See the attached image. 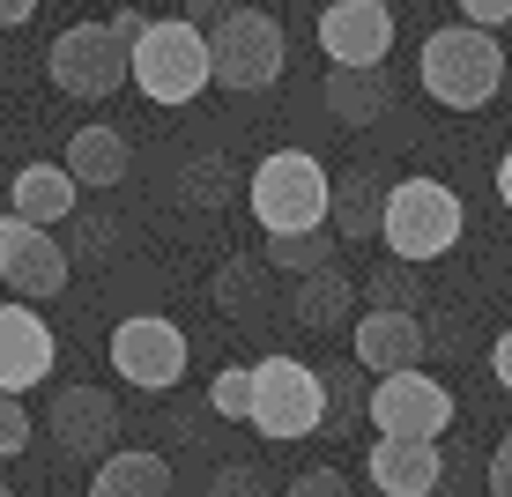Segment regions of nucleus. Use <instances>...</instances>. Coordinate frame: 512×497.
<instances>
[{"instance_id":"obj_2","label":"nucleus","mask_w":512,"mask_h":497,"mask_svg":"<svg viewBox=\"0 0 512 497\" xmlns=\"http://www.w3.org/2000/svg\"><path fill=\"white\" fill-rule=\"evenodd\" d=\"M245 201H253V223L268 230V238H297V230H327L334 179H327V164L312 149H275V156H260Z\"/></svg>"},{"instance_id":"obj_20","label":"nucleus","mask_w":512,"mask_h":497,"mask_svg":"<svg viewBox=\"0 0 512 497\" xmlns=\"http://www.w3.org/2000/svg\"><path fill=\"white\" fill-rule=\"evenodd\" d=\"M60 164H67V179H75V186H119V179H127V134H119V127H82L75 141H67V156H60Z\"/></svg>"},{"instance_id":"obj_31","label":"nucleus","mask_w":512,"mask_h":497,"mask_svg":"<svg viewBox=\"0 0 512 497\" xmlns=\"http://www.w3.org/2000/svg\"><path fill=\"white\" fill-rule=\"evenodd\" d=\"M461 23H475V30H505V23H512V0H461Z\"/></svg>"},{"instance_id":"obj_26","label":"nucleus","mask_w":512,"mask_h":497,"mask_svg":"<svg viewBox=\"0 0 512 497\" xmlns=\"http://www.w3.org/2000/svg\"><path fill=\"white\" fill-rule=\"evenodd\" d=\"M320 379H327V423H349L357 416V394H372V386H357V364H334Z\"/></svg>"},{"instance_id":"obj_4","label":"nucleus","mask_w":512,"mask_h":497,"mask_svg":"<svg viewBox=\"0 0 512 497\" xmlns=\"http://www.w3.org/2000/svg\"><path fill=\"white\" fill-rule=\"evenodd\" d=\"M461 193H453L446 179H394L386 186V253L409 260V268H423V260H446L453 245H461Z\"/></svg>"},{"instance_id":"obj_23","label":"nucleus","mask_w":512,"mask_h":497,"mask_svg":"<svg viewBox=\"0 0 512 497\" xmlns=\"http://www.w3.org/2000/svg\"><path fill=\"white\" fill-rule=\"evenodd\" d=\"M364 297H372V312H416V268L386 260V268L364 275Z\"/></svg>"},{"instance_id":"obj_36","label":"nucleus","mask_w":512,"mask_h":497,"mask_svg":"<svg viewBox=\"0 0 512 497\" xmlns=\"http://www.w3.org/2000/svg\"><path fill=\"white\" fill-rule=\"evenodd\" d=\"M38 15V0H0V30H15V23H30Z\"/></svg>"},{"instance_id":"obj_34","label":"nucleus","mask_w":512,"mask_h":497,"mask_svg":"<svg viewBox=\"0 0 512 497\" xmlns=\"http://www.w3.org/2000/svg\"><path fill=\"white\" fill-rule=\"evenodd\" d=\"M104 23H112L119 38H127V52H134V45H141V30H149V15H141V8H119V15H104Z\"/></svg>"},{"instance_id":"obj_17","label":"nucleus","mask_w":512,"mask_h":497,"mask_svg":"<svg viewBox=\"0 0 512 497\" xmlns=\"http://www.w3.org/2000/svg\"><path fill=\"white\" fill-rule=\"evenodd\" d=\"M320 97H327V112L342 119V127H379V119L394 112V82H386V67H334Z\"/></svg>"},{"instance_id":"obj_6","label":"nucleus","mask_w":512,"mask_h":497,"mask_svg":"<svg viewBox=\"0 0 512 497\" xmlns=\"http://www.w3.org/2000/svg\"><path fill=\"white\" fill-rule=\"evenodd\" d=\"M208 60H216V82L231 97H253V90H275L282 82L290 45H282V23L268 8H231L216 30H208Z\"/></svg>"},{"instance_id":"obj_13","label":"nucleus","mask_w":512,"mask_h":497,"mask_svg":"<svg viewBox=\"0 0 512 497\" xmlns=\"http://www.w3.org/2000/svg\"><path fill=\"white\" fill-rule=\"evenodd\" d=\"M52 379V327L30 305H0V394H38Z\"/></svg>"},{"instance_id":"obj_25","label":"nucleus","mask_w":512,"mask_h":497,"mask_svg":"<svg viewBox=\"0 0 512 497\" xmlns=\"http://www.w3.org/2000/svg\"><path fill=\"white\" fill-rule=\"evenodd\" d=\"M208 408L216 416H253V364H223L216 386H208Z\"/></svg>"},{"instance_id":"obj_33","label":"nucleus","mask_w":512,"mask_h":497,"mask_svg":"<svg viewBox=\"0 0 512 497\" xmlns=\"http://www.w3.org/2000/svg\"><path fill=\"white\" fill-rule=\"evenodd\" d=\"M238 0H186V23H201V30H216L223 15H231Z\"/></svg>"},{"instance_id":"obj_8","label":"nucleus","mask_w":512,"mask_h":497,"mask_svg":"<svg viewBox=\"0 0 512 497\" xmlns=\"http://www.w3.org/2000/svg\"><path fill=\"white\" fill-rule=\"evenodd\" d=\"M186 327L164 312H134L112 327V371L127 386H141V394H171V386L186 379Z\"/></svg>"},{"instance_id":"obj_29","label":"nucleus","mask_w":512,"mask_h":497,"mask_svg":"<svg viewBox=\"0 0 512 497\" xmlns=\"http://www.w3.org/2000/svg\"><path fill=\"white\" fill-rule=\"evenodd\" d=\"M208 497H268V475H260L253 460H231V468H216Z\"/></svg>"},{"instance_id":"obj_15","label":"nucleus","mask_w":512,"mask_h":497,"mask_svg":"<svg viewBox=\"0 0 512 497\" xmlns=\"http://www.w3.org/2000/svg\"><path fill=\"white\" fill-rule=\"evenodd\" d=\"M357 364L372 371V379L423 371V327H416V312H364L357 319Z\"/></svg>"},{"instance_id":"obj_21","label":"nucleus","mask_w":512,"mask_h":497,"mask_svg":"<svg viewBox=\"0 0 512 497\" xmlns=\"http://www.w3.org/2000/svg\"><path fill=\"white\" fill-rule=\"evenodd\" d=\"M290 305H297V319H305L312 334H334L349 312H357V282H349V275H334V268H320V275H305V282H297V297H290Z\"/></svg>"},{"instance_id":"obj_12","label":"nucleus","mask_w":512,"mask_h":497,"mask_svg":"<svg viewBox=\"0 0 512 497\" xmlns=\"http://www.w3.org/2000/svg\"><path fill=\"white\" fill-rule=\"evenodd\" d=\"M320 52L334 67H386V52H394V8L386 0H327Z\"/></svg>"},{"instance_id":"obj_14","label":"nucleus","mask_w":512,"mask_h":497,"mask_svg":"<svg viewBox=\"0 0 512 497\" xmlns=\"http://www.w3.org/2000/svg\"><path fill=\"white\" fill-rule=\"evenodd\" d=\"M364 475L379 497H431L446 483V453H438V438H372Z\"/></svg>"},{"instance_id":"obj_10","label":"nucleus","mask_w":512,"mask_h":497,"mask_svg":"<svg viewBox=\"0 0 512 497\" xmlns=\"http://www.w3.org/2000/svg\"><path fill=\"white\" fill-rule=\"evenodd\" d=\"M0 282L15 290V305H38V297L67 290V253L60 238L23 216H0Z\"/></svg>"},{"instance_id":"obj_38","label":"nucleus","mask_w":512,"mask_h":497,"mask_svg":"<svg viewBox=\"0 0 512 497\" xmlns=\"http://www.w3.org/2000/svg\"><path fill=\"white\" fill-rule=\"evenodd\" d=\"M0 497H15V490H0Z\"/></svg>"},{"instance_id":"obj_5","label":"nucleus","mask_w":512,"mask_h":497,"mask_svg":"<svg viewBox=\"0 0 512 497\" xmlns=\"http://www.w3.org/2000/svg\"><path fill=\"white\" fill-rule=\"evenodd\" d=\"M245 423H253L260 438H275V446L327 431V379L312 364H297V357H260L253 364V416Z\"/></svg>"},{"instance_id":"obj_30","label":"nucleus","mask_w":512,"mask_h":497,"mask_svg":"<svg viewBox=\"0 0 512 497\" xmlns=\"http://www.w3.org/2000/svg\"><path fill=\"white\" fill-rule=\"evenodd\" d=\"M282 497H349V483H342L334 468H305V475H297V483L282 490Z\"/></svg>"},{"instance_id":"obj_1","label":"nucleus","mask_w":512,"mask_h":497,"mask_svg":"<svg viewBox=\"0 0 512 497\" xmlns=\"http://www.w3.org/2000/svg\"><path fill=\"white\" fill-rule=\"evenodd\" d=\"M416 75H423V90L446 104V112H483V104L505 90V45H498V30L446 23V30L423 38Z\"/></svg>"},{"instance_id":"obj_22","label":"nucleus","mask_w":512,"mask_h":497,"mask_svg":"<svg viewBox=\"0 0 512 497\" xmlns=\"http://www.w3.org/2000/svg\"><path fill=\"white\" fill-rule=\"evenodd\" d=\"M327 260H334V223H327V230H297V238H268V268H275V275H297V282H305V275H320Z\"/></svg>"},{"instance_id":"obj_27","label":"nucleus","mask_w":512,"mask_h":497,"mask_svg":"<svg viewBox=\"0 0 512 497\" xmlns=\"http://www.w3.org/2000/svg\"><path fill=\"white\" fill-rule=\"evenodd\" d=\"M30 431H38V423H30V408L15 401V394H0V460H23V453H30Z\"/></svg>"},{"instance_id":"obj_16","label":"nucleus","mask_w":512,"mask_h":497,"mask_svg":"<svg viewBox=\"0 0 512 497\" xmlns=\"http://www.w3.org/2000/svg\"><path fill=\"white\" fill-rule=\"evenodd\" d=\"M75 193L82 186L67 179V164H23V171H15V186H8V216L52 230V223L75 216Z\"/></svg>"},{"instance_id":"obj_3","label":"nucleus","mask_w":512,"mask_h":497,"mask_svg":"<svg viewBox=\"0 0 512 497\" xmlns=\"http://www.w3.org/2000/svg\"><path fill=\"white\" fill-rule=\"evenodd\" d=\"M216 82V60H208V30L186 23V15H149L134 45V90L149 104H193Z\"/></svg>"},{"instance_id":"obj_7","label":"nucleus","mask_w":512,"mask_h":497,"mask_svg":"<svg viewBox=\"0 0 512 497\" xmlns=\"http://www.w3.org/2000/svg\"><path fill=\"white\" fill-rule=\"evenodd\" d=\"M45 75L60 97H119V82H134V52L112 23H67L45 52Z\"/></svg>"},{"instance_id":"obj_28","label":"nucleus","mask_w":512,"mask_h":497,"mask_svg":"<svg viewBox=\"0 0 512 497\" xmlns=\"http://www.w3.org/2000/svg\"><path fill=\"white\" fill-rule=\"evenodd\" d=\"M186 193H193L201 208H216L223 193H231V179H223V156H216V149H201V156H193V179H186Z\"/></svg>"},{"instance_id":"obj_37","label":"nucleus","mask_w":512,"mask_h":497,"mask_svg":"<svg viewBox=\"0 0 512 497\" xmlns=\"http://www.w3.org/2000/svg\"><path fill=\"white\" fill-rule=\"evenodd\" d=\"M498 201H505V208H512V149H505V156H498Z\"/></svg>"},{"instance_id":"obj_35","label":"nucleus","mask_w":512,"mask_h":497,"mask_svg":"<svg viewBox=\"0 0 512 497\" xmlns=\"http://www.w3.org/2000/svg\"><path fill=\"white\" fill-rule=\"evenodd\" d=\"M490 371H498V386L512 394V327L498 334V342H490Z\"/></svg>"},{"instance_id":"obj_9","label":"nucleus","mask_w":512,"mask_h":497,"mask_svg":"<svg viewBox=\"0 0 512 497\" xmlns=\"http://www.w3.org/2000/svg\"><path fill=\"white\" fill-rule=\"evenodd\" d=\"M364 416H372L379 438H446L453 394L431 379V371H394V379H372Z\"/></svg>"},{"instance_id":"obj_32","label":"nucleus","mask_w":512,"mask_h":497,"mask_svg":"<svg viewBox=\"0 0 512 497\" xmlns=\"http://www.w3.org/2000/svg\"><path fill=\"white\" fill-rule=\"evenodd\" d=\"M490 497H512V431L498 438V453H490Z\"/></svg>"},{"instance_id":"obj_24","label":"nucleus","mask_w":512,"mask_h":497,"mask_svg":"<svg viewBox=\"0 0 512 497\" xmlns=\"http://www.w3.org/2000/svg\"><path fill=\"white\" fill-rule=\"evenodd\" d=\"M216 305L223 312H253L260 305V268L253 260H223L216 268Z\"/></svg>"},{"instance_id":"obj_19","label":"nucleus","mask_w":512,"mask_h":497,"mask_svg":"<svg viewBox=\"0 0 512 497\" xmlns=\"http://www.w3.org/2000/svg\"><path fill=\"white\" fill-rule=\"evenodd\" d=\"M327 223H334V238H349V245L379 238V223H386V186L372 179V171H342V179H334Z\"/></svg>"},{"instance_id":"obj_18","label":"nucleus","mask_w":512,"mask_h":497,"mask_svg":"<svg viewBox=\"0 0 512 497\" xmlns=\"http://www.w3.org/2000/svg\"><path fill=\"white\" fill-rule=\"evenodd\" d=\"M90 497H171V460L164 453H141V446H119V453L97 460Z\"/></svg>"},{"instance_id":"obj_11","label":"nucleus","mask_w":512,"mask_h":497,"mask_svg":"<svg viewBox=\"0 0 512 497\" xmlns=\"http://www.w3.org/2000/svg\"><path fill=\"white\" fill-rule=\"evenodd\" d=\"M45 423H52V446L67 460H104L119 446V401L104 386H60L45 401Z\"/></svg>"}]
</instances>
